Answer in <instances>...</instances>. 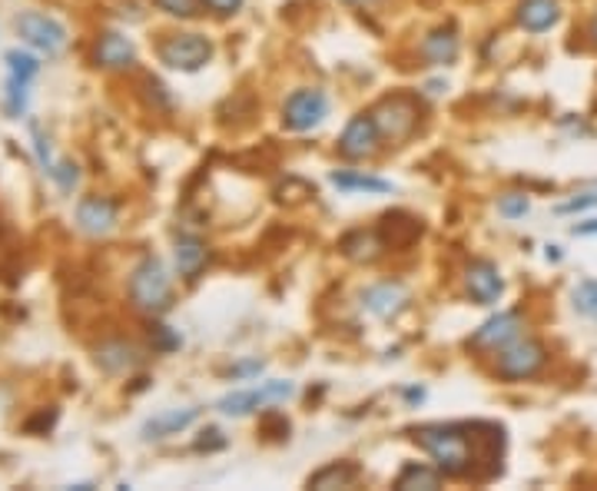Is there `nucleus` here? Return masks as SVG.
<instances>
[{
	"label": "nucleus",
	"instance_id": "obj_19",
	"mask_svg": "<svg viewBox=\"0 0 597 491\" xmlns=\"http://www.w3.org/2000/svg\"><path fill=\"white\" fill-rule=\"evenodd\" d=\"M339 252H342L349 262L372 265V262H379L389 249L382 243L379 230H366V227H359V230H349V233L339 240Z\"/></svg>",
	"mask_w": 597,
	"mask_h": 491
},
{
	"label": "nucleus",
	"instance_id": "obj_20",
	"mask_svg": "<svg viewBox=\"0 0 597 491\" xmlns=\"http://www.w3.org/2000/svg\"><path fill=\"white\" fill-rule=\"evenodd\" d=\"M202 415L199 405H187V409H170V412H160L153 419L143 422V439L147 442H157V439H170V435H180L187 432L193 422Z\"/></svg>",
	"mask_w": 597,
	"mask_h": 491
},
{
	"label": "nucleus",
	"instance_id": "obj_37",
	"mask_svg": "<svg viewBox=\"0 0 597 491\" xmlns=\"http://www.w3.org/2000/svg\"><path fill=\"white\" fill-rule=\"evenodd\" d=\"M585 37H588V43H591V47H597V7H595V13L588 17V23H585Z\"/></svg>",
	"mask_w": 597,
	"mask_h": 491
},
{
	"label": "nucleus",
	"instance_id": "obj_13",
	"mask_svg": "<svg viewBox=\"0 0 597 491\" xmlns=\"http://www.w3.org/2000/svg\"><path fill=\"white\" fill-rule=\"evenodd\" d=\"M461 282H465V292L475 305H498L501 295H505V279H501V269L491 262V259H471L461 272Z\"/></svg>",
	"mask_w": 597,
	"mask_h": 491
},
{
	"label": "nucleus",
	"instance_id": "obj_5",
	"mask_svg": "<svg viewBox=\"0 0 597 491\" xmlns=\"http://www.w3.org/2000/svg\"><path fill=\"white\" fill-rule=\"evenodd\" d=\"M216 47L206 33L197 30H177V33H163L160 43H157V57L160 63H167L170 70H180V73H197L202 70L209 60H212Z\"/></svg>",
	"mask_w": 597,
	"mask_h": 491
},
{
	"label": "nucleus",
	"instance_id": "obj_3",
	"mask_svg": "<svg viewBox=\"0 0 597 491\" xmlns=\"http://www.w3.org/2000/svg\"><path fill=\"white\" fill-rule=\"evenodd\" d=\"M372 117L382 130V140L389 147H405L411 143L421 127H425V103L418 93H408V90H396L389 97H382L376 107H372Z\"/></svg>",
	"mask_w": 597,
	"mask_h": 491
},
{
	"label": "nucleus",
	"instance_id": "obj_8",
	"mask_svg": "<svg viewBox=\"0 0 597 491\" xmlns=\"http://www.w3.org/2000/svg\"><path fill=\"white\" fill-rule=\"evenodd\" d=\"M382 147H386V140H382V130H379L372 110L356 113V117L346 123V130L339 133V143H336L339 157L349 160V163H366V160L379 157Z\"/></svg>",
	"mask_w": 597,
	"mask_h": 491
},
{
	"label": "nucleus",
	"instance_id": "obj_2",
	"mask_svg": "<svg viewBox=\"0 0 597 491\" xmlns=\"http://www.w3.org/2000/svg\"><path fill=\"white\" fill-rule=\"evenodd\" d=\"M127 292H130L133 309L160 319L173 309V295H177L173 292V272L167 269V262L160 255H143L130 272Z\"/></svg>",
	"mask_w": 597,
	"mask_h": 491
},
{
	"label": "nucleus",
	"instance_id": "obj_31",
	"mask_svg": "<svg viewBox=\"0 0 597 491\" xmlns=\"http://www.w3.org/2000/svg\"><path fill=\"white\" fill-rule=\"evenodd\" d=\"M585 210H597V190L595 193H578L565 203H558V213L561 217H571V213H585Z\"/></svg>",
	"mask_w": 597,
	"mask_h": 491
},
{
	"label": "nucleus",
	"instance_id": "obj_38",
	"mask_svg": "<svg viewBox=\"0 0 597 491\" xmlns=\"http://www.w3.org/2000/svg\"><path fill=\"white\" fill-rule=\"evenodd\" d=\"M342 3H352V7H372V3H379V0H342Z\"/></svg>",
	"mask_w": 597,
	"mask_h": 491
},
{
	"label": "nucleus",
	"instance_id": "obj_16",
	"mask_svg": "<svg viewBox=\"0 0 597 491\" xmlns=\"http://www.w3.org/2000/svg\"><path fill=\"white\" fill-rule=\"evenodd\" d=\"M93 60L103 70H130L137 63V47L120 30H103L93 47Z\"/></svg>",
	"mask_w": 597,
	"mask_h": 491
},
{
	"label": "nucleus",
	"instance_id": "obj_14",
	"mask_svg": "<svg viewBox=\"0 0 597 491\" xmlns=\"http://www.w3.org/2000/svg\"><path fill=\"white\" fill-rule=\"evenodd\" d=\"M461 53V37L455 23H438L431 27L421 43H418V60L425 67H451Z\"/></svg>",
	"mask_w": 597,
	"mask_h": 491
},
{
	"label": "nucleus",
	"instance_id": "obj_25",
	"mask_svg": "<svg viewBox=\"0 0 597 491\" xmlns=\"http://www.w3.org/2000/svg\"><path fill=\"white\" fill-rule=\"evenodd\" d=\"M332 187H339L342 193H392V183L382 177H372L366 170H332L329 173Z\"/></svg>",
	"mask_w": 597,
	"mask_h": 491
},
{
	"label": "nucleus",
	"instance_id": "obj_21",
	"mask_svg": "<svg viewBox=\"0 0 597 491\" xmlns=\"http://www.w3.org/2000/svg\"><path fill=\"white\" fill-rule=\"evenodd\" d=\"M515 20L521 30L528 33H545L551 27H558L561 20V3L558 0H521L515 7Z\"/></svg>",
	"mask_w": 597,
	"mask_h": 491
},
{
	"label": "nucleus",
	"instance_id": "obj_39",
	"mask_svg": "<svg viewBox=\"0 0 597 491\" xmlns=\"http://www.w3.org/2000/svg\"><path fill=\"white\" fill-rule=\"evenodd\" d=\"M548 259H561V252H558V246H548V252H545Z\"/></svg>",
	"mask_w": 597,
	"mask_h": 491
},
{
	"label": "nucleus",
	"instance_id": "obj_6",
	"mask_svg": "<svg viewBox=\"0 0 597 491\" xmlns=\"http://www.w3.org/2000/svg\"><path fill=\"white\" fill-rule=\"evenodd\" d=\"M332 100L322 87H299L282 103V127L289 133H312L326 123Z\"/></svg>",
	"mask_w": 597,
	"mask_h": 491
},
{
	"label": "nucleus",
	"instance_id": "obj_30",
	"mask_svg": "<svg viewBox=\"0 0 597 491\" xmlns=\"http://www.w3.org/2000/svg\"><path fill=\"white\" fill-rule=\"evenodd\" d=\"M528 210H531V200L525 193H505L498 200V213L505 220H521V217H528Z\"/></svg>",
	"mask_w": 597,
	"mask_h": 491
},
{
	"label": "nucleus",
	"instance_id": "obj_12",
	"mask_svg": "<svg viewBox=\"0 0 597 491\" xmlns=\"http://www.w3.org/2000/svg\"><path fill=\"white\" fill-rule=\"evenodd\" d=\"M13 27H17V33H20L23 43H30L33 50H40V53H47V57H57V53H63V47H67V27H63L57 17H50V13L27 10V13L17 17Z\"/></svg>",
	"mask_w": 597,
	"mask_h": 491
},
{
	"label": "nucleus",
	"instance_id": "obj_36",
	"mask_svg": "<svg viewBox=\"0 0 597 491\" xmlns=\"http://www.w3.org/2000/svg\"><path fill=\"white\" fill-rule=\"evenodd\" d=\"M571 233H575V237H597V217L595 220H588V223H575Z\"/></svg>",
	"mask_w": 597,
	"mask_h": 491
},
{
	"label": "nucleus",
	"instance_id": "obj_23",
	"mask_svg": "<svg viewBox=\"0 0 597 491\" xmlns=\"http://www.w3.org/2000/svg\"><path fill=\"white\" fill-rule=\"evenodd\" d=\"M359 479H362V469H359L356 462H329V465H322L319 472H312V475L306 479V485L319 491L352 489Z\"/></svg>",
	"mask_w": 597,
	"mask_h": 491
},
{
	"label": "nucleus",
	"instance_id": "obj_17",
	"mask_svg": "<svg viewBox=\"0 0 597 491\" xmlns=\"http://www.w3.org/2000/svg\"><path fill=\"white\" fill-rule=\"evenodd\" d=\"M376 230H379V237H382V243L386 249H411V246L421 240V233H425V227H421V220L418 217H411V213H405V210H392V213H386L379 223H376Z\"/></svg>",
	"mask_w": 597,
	"mask_h": 491
},
{
	"label": "nucleus",
	"instance_id": "obj_35",
	"mask_svg": "<svg viewBox=\"0 0 597 491\" xmlns=\"http://www.w3.org/2000/svg\"><path fill=\"white\" fill-rule=\"evenodd\" d=\"M401 399H405L408 405H421V402H425V389H421V385H408V389H401Z\"/></svg>",
	"mask_w": 597,
	"mask_h": 491
},
{
	"label": "nucleus",
	"instance_id": "obj_34",
	"mask_svg": "<svg viewBox=\"0 0 597 491\" xmlns=\"http://www.w3.org/2000/svg\"><path fill=\"white\" fill-rule=\"evenodd\" d=\"M246 0H202V7L212 13V17H236L242 10Z\"/></svg>",
	"mask_w": 597,
	"mask_h": 491
},
{
	"label": "nucleus",
	"instance_id": "obj_18",
	"mask_svg": "<svg viewBox=\"0 0 597 491\" xmlns=\"http://www.w3.org/2000/svg\"><path fill=\"white\" fill-rule=\"evenodd\" d=\"M209 259H212V249L209 243L197 237V233H180L177 240H173V265H177V272L183 275V279H199L202 272H206V265H209Z\"/></svg>",
	"mask_w": 597,
	"mask_h": 491
},
{
	"label": "nucleus",
	"instance_id": "obj_26",
	"mask_svg": "<svg viewBox=\"0 0 597 491\" xmlns=\"http://www.w3.org/2000/svg\"><path fill=\"white\" fill-rule=\"evenodd\" d=\"M571 305H575V312H581L585 319H597V279H585V282L575 285Z\"/></svg>",
	"mask_w": 597,
	"mask_h": 491
},
{
	"label": "nucleus",
	"instance_id": "obj_15",
	"mask_svg": "<svg viewBox=\"0 0 597 491\" xmlns=\"http://www.w3.org/2000/svg\"><path fill=\"white\" fill-rule=\"evenodd\" d=\"M117 217H120V207L110 197H83L77 203V227L87 237H107L117 227Z\"/></svg>",
	"mask_w": 597,
	"mask_h": 491
},
{
	"label": "nucleus",
	"instance_id": "obj_1",
	"mask_svg": "<svg viewBox=\"0 0 597 491\" xmlns=\"http://www.w3.org/2000/svg\"><path fill=\"white\" fill-rule=\"evenodd\" d=\"M408 439L445 479L488 485L505 472L508 439L498 422H428L408 429Z\"/></svg>",
	"mask_w": 597,
	"mask_h": 491
},
{
	"label": "nucleus",
	"instance_id": "obj_27",
	"mask_svg": "<svg viewBox=\"0 0 597 491\" xmlns=\"http://www.w3.org/2000/svg\"><path fill=\"white\" fill-rule=\"evenodd\" d=\"M150 342H153V352H177L180 345H183V335L177 332V329H170V325H163V322H153L150 325Z\"/></svg>",
	"mask_w": 597,
	"mask_h": 491
},
{
	"label": "nucleus",
	"instance_id": "obj_33",
	"mask_svg": "<svg viewBox=\"0 0 597 491\" xmlns=\"http://www.w3.org/2000/svg\"><path fill=\"white\" fill-rule=\"evenodd\" d=\"M266 369L262 359H246V362H236L229 369V379H259V372Z\"/></svg>",
	"mask_w": 597,
	"mask_h": 491
},
{
	"label": "nucleus",
	"instance_id": "obj_28",
	"mask_svg": "<svg viewBox=\"0 0 597 491\" xmlns=\"http://www.w3.org/2000/svg\"><path fill=\"white\" fill-rule=\"evenodd\" d=\"M167 17H177V20H197L199 13L206 10L202 0H153Z\"/></svg>",
	"mask_w": 597,
	"mask_h": 491
},
{
	"label": "nucleus",
	"instance_id": "obj_29",
	"mask_svg": "<svg viewBox=\"0 0 597 491\" xmlns=\"http://www.w3.org/2000/svg\"><path fill=\"white\" fill-rule=\"evenodd\" d=\"M259 429H262L266 439H279V442L289 439V419L276 409H266V415L259 419Z\"/></svg>",
	"mask_w": 597,
	"mask_h": 491
},
{
	"label": "nucleus",
	"instance_id": "obj_4",
	"mask_svg": "<svg viewBox=\"0 0 597 491\" xmlns=\"http://www.w3.org/2000/svg\"><path fill=\"white\" fill-rule=\"evenodd\" d=\"M548 362H551L548 345H545L541 339H535V335H521V339H515L511 345H505V349L495 355L491 375H495L498 382H508V385H515V382H531V379H538V375L548 369Z\"/></svg>",
	"mask_w": 597,
	"mask_h": 491
},
{
	"label": "nucleus",
	"instance_id": "obj_22",
	"mask_svg": "<svg viewBox=\"0 0 597 491\" xmlns=\"http://www.w3.org/2000/svg\"><path fill=\"white\" fill-rule=\"evenodd\" d=\"M140 362H143V352H140L133 342H123V339H117V342H103V345L97 349V365L107 369L110 375L133 372Z\"/></svg>",
	"mask_w": 597,
	"mask_h": 491
},
{
	"label": "nucleus",
	"instance_id": "obj_11",
	"mask_svg": "<svg viewBox=\"0 0 597 491\" xmlns=\"http://www.w3.org/2000/svg\"><path fill=\"white\" fill-rule=\"evenodd\" d=\"M359 305L379 322H398L411 309V289L401 279H379L359 292Z\"/></svg>",
	"mask_w": 597,
	"mask_h": 491
},
{
	"label": "nucleus",
	"instance_id": "obj_9",
	"mask_svg": "<svg viewBox=\"0 0 597 491\" xmlns=\"http://www.w3.org/2000/svg\"><path fill=\"white\" fill-rule=\"evenodd\" d=\"M7 93H3V110L10 120H20L30 103V83L40 73V60L23 50H7Z\"/></svg>",
	"mask_w": 597,
	"mask_h": 491
},
{
	"label": "nucleus",
	"instance_id": "obj_32",
	"mask_svg": "<svg viewBox=\"0 0 597 491\" xmlns=\"http://www.w3.org/2000/svg\"><path fill=\"white\" fill-rule=\"evenodd\" d=\"M226 445H229V442H226V435H222L219 429H212V425H209V429H202V432H199V439H197V445H193V449L209 455V452H222Z\"/></svg>",
	"mask_w": 597,
	"mask_h": 491
},
{
	"label": "nucleus",
	"instance_id": "obj_10",
	"mask_svg": "<svg viewBox=\"0 0 597 491\" xmlns=\"http://www.w3.org/2000/svg\"><path fill=\"white\" fill-rule=\"evenodd\" d=\"M296 385L292 382H282V379H269L262 385H252V389H242V392H229L216 402V412L229 415V419H246L272 402H286L292 399Z\"/></svg>",
	"mask_w": 597,
	"mask_h": 491
},
{
	"label": "nucleus",
	"instance_id": "obj_24",
	"mask_svg": "<svg viewBox=\"0 0 597 491\" xmlns=\"http://www.w3.org/2000/svg\"><path fill=\"white\" fill-rule=\"evenodd\" d=\"M398 491H438L445 485V475L438 465H425V462H405L401 472L392 482Z\"/></svg>",
	"mask_w": 597,
	"mask_h": 491
},
{
	"label": "nucleus",
	"instance_id": "obj_7",
	"mask_svg": "<svg viewBox=\"0 0 597 491\" xmlns=\"http://www.w3.org/2000/svg\"><path fill=\"white\" fill-rule=\"evenodd\" d=\"M525 335V312L521 309H505V312H495L491 319H485L471 335H468V352H475L478 359H488V355H498L505 345H511L515 339Z\"/></svg>",
	"mask_w": 597,
	"mask_h": 491
}]
</instances>
